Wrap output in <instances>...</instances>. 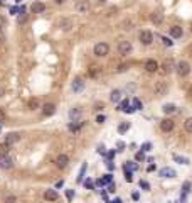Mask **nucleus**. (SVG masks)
<instances>
[{
  "instance_id": "1",
  "label": "nucleus",
  "mask_w": 192,
  "mask_h": 203,
  "mask_svg": "<svg viewBox=\"0 0 192 203\" xmlns=\"http://www.w3.org/2000/svg\"><path fill=\"white\" fill-rule=\"evenodd\" d=\"M93 51H94V54L98 56V58H103V56H106L108 53H110V46H108L106 43H98L94 46Z\"/></svg>"
},
{
  "instance_id": "2",
  "label": "nucleus",
  "mask_w": 192,
  "mask_h": 203,
  "mask_svg": "<svg viewBox=\"0 0 192 203\" xmlns=\"http://www.w3.org/2000/svg\"><path fill=\"white\" fill-rule=\"evenodd\" d=\"M167 90H169V86H167L165 81H157L155 86H153V95L155 97H164L167 93Z\"/></svg>"
},
{
  "instance_id": "3",
  "label": "nucleus",
  "mask_w": 192,
  "mask_h": 203,
  "mask_svg": "<svg viewBox=\"0 0 192 203\" xmlns=\"http://www.w3.org/2000/svg\"><path fill=\"white\" fill-rule=\"evenodd\" d=\"M138 37H140V43L145 44V46H150L153 43V34L150 31H142Z\"/></svg>"
},
{
  "instance_id": "4",
  "label": "nucleus",
  "mask_w": 192,
  "mask_h": 203,
  "mask_svg": "<svg viewBox=\"0 0 192 203\" xmlns=\"http://www.w3.org/2000/svg\"><path fill=\"white\" fill-rule=\"evenodd\" d=\"M132 49H133V46H132L130 41H122V43L118 44V51H120V54H123V56L130 54Z\"/></svg>"
},
{
  "instance_id": "5",
  "label": "nucleus",
  "mask_w": 192,
  "mask_h": 203,
  "mask_svg": "<svg viewBox=\"0 0 192 203\" xmlns=\"http://www.w3.org/2000/svg\"><path fill=\"white\" fill-rule=\"evenodd\" d=\"M177 73L180 74V76H187V74L190 73V66L187 61H180V63H177Z\"/></svg>"
},
{
  "instance_id": "6",
  "label": "nucleus",
  "mask_w": 192,
  "mask_h": 203,
  "mask_svg": "<svg viewBox=\"0 0 192 203\" xmlns=\"http://www.w3.org/2000/svg\"><path fill=\"white\" fill-rule=\"evenodd\" d=\"M12 166H14V161H12V157L9 154L0 156V168L2 169H10Z\"/></svg>"
},
{
  "instance_id": "7",
  "label": "nucleus",
  "mask_w": 192,
  "mask_h": 203,
  "mask_svg": "<svg viewBox=\"0 0 192 203\" xmlns=\"http://www.w3.org/2000/svg\"><path fill=\"white\" fill-rule=\"evenodd\" d=\"M74 9H76L78 12H81V14H84V12L89 10V2H88V0H76Z\"/></svg>"
},
{
  "instance_id": "8",
  "label": "nucleus",
  "mask_w": 192,
  "mask_h": 203,
  "mask_svg": "<svg viewBox=\"0 0 192 203\" xmlns=\"http://www.w3.org/2000/svg\"><path fill=\"white\" fill-rule=\"evenodd\" d=\"M158 68H160V66H158V63L155 59H147L145 61V69H147L148 73H155V71H158Z\"/></svg>"
},
{
  "instance_id": "9",
  "label": "nucleus",
  "mask_w": 192,
  "mask_h": 203,
  "mask_svg": "<svg viewBox=\"0 0 192 203\" xmlns=\"http://www.w3.org/2000/svg\"><path fill=\"white\" fill-rule=\"evenodd\" d=\"M68 163H69V157L66 156V154H59V156H57V159H56V166L59 168V169H64L66 166H68Z\"/></svg>"
},
{
  "instance_id": "10",
  "label": "nucleus",
  "mask_w": 192,
  "mask_h": 203,
  "mask_svg": "<svg viewBox=\"0 0 192 203\" xmlns=\"http://www.w3.org/2000/svg\"><path fill=\"white\" fill-rule=\"evenodd\" d=\"M160 129L164 130V132H170L174 129V120L172 119H164L160 122Z\"/></svg>"
},
{
  "instance_id": "11",
  "label": "nucleus",
  "mask_w": 192,
  "mask_h": 203,
  "mask_svg": "<svg viewBox=\"0 0 192 203\" xmlns=\"http://www.w3.org/2000/svg\"><path fill=\"white\" fill-rule=\"evenodd\" d=\"M54 112H56V105H54V103H46V105L42 107V114L46 115V117L54 115Z\"/></svg>"
},
{
  "instance_id": "12",
  "label": "nucleus",
  "mask_w": 192,
  "mask_h": 203,
  "mask_svg": "<svg viewBox=\"0 0 192 203\" xmlns=\"http://www.w3.org/2000/svg\"><path fill=\"white\" fill-rule=\"evenodd\" d=\"M19 139H20L19 134H15V132H10V134L5 135V144H7V146H12V144H15Z\"/></svg>"
},
{
  "instance_id": "13",
  "label": "nucleus",
  "mask_w": 192,
  "mask_h": 203,
  "mask_svg": "<svg viewBox=\"0 0 192 203\" xmlns=\"http://www.w3.org/2000/svg\"><path fill=\"white\" fill-rule=\"evenodd\" d=\"M44 198L47 201H56L57 200V191H56V190H46V191H44Z\"/></svg>"
},
{
  "instance_id": "14",
  "label": "nucleus",
  "mask_w": 192,
  "mask_h": 203,
  "mask_svg": "<svg viewBox=\"0 0 192 203\" xmlns=\"http://www.w3.org/2000/svg\"><path fill=\"white\" fill-rule=\"evenodd\" d=\"M71 88H73V92H81V90L84 88V81H83L81 78H76V80L73 81V85H71Z\"/></svg>"
},
{
  "instance_id": "15",
  "label": "nucleus",
  "mask_w": 192,
  "mask_h": 203,
  "mask_svg": "<svg viewBox=\"0 0 192 203\" xmlns=\"http://www.w3.org/2000/svg\"><path fill=\"white\" fill-rule=\"evenodd\" d=\"M150 20H152L153 24H162L164 14H162V12H152V14H150Z\"/></svg>"
},
{
  "instance_id": "16",
  "label": "nucleus",
  "mask_w": 192,
  "mask_h": 203,
  "mask_svg": "<svg viewBox=\"0 0 192 203\" xmlns=\"http://www.w3.org/2000/svg\"><path fill=\"white\" fill-rule=\"evenodd\" d=\"M118 110H122V112H128V114H132V112H135V109H133V107L130 105V102H128V100H123L122 103H120Z\"/></svg>"
},
{
  "instance_id": "17",
  "label": "nucleus",
  "mask_w": 192,
  "mask_h": 203,
  "mask_svg": "<svg viewBox=\"0 0 192 203\" xmlns=\"http://www.w3.org/2000/svg\"><path fill=\"white\" fill-rule=\"evenodd\" d=\"M31 9H32V12H34V14H42V12L46 10V5H44L42 2H34Z\"/></svg>"
},
{
  "instance_id": "18",
  "label": "nucleus",
  "mask_w": 192,
  "mask_h": 203,
  "mask_svg": "<svg viewBox=\"0 0 192 203\" xmlns=\"http://www.w3.org/2000/svg\"><path fill=\"white\" fill-rule=\"evenodd\" d=\"M79 117H81V109H79V107H74V109L69 110V119L73 120V122H76Z\"/></svg>"
},
{
  "instance_id": "19",
  "label": "nucleus",
  "mask_w": 192,
  "mask_h": 203,
  "mask_svg": "<svg viewBox=\"0 0 192 203\" xmlns=\"http://www.w3.org/2000/svg\"><path fill=\"white\" fill-rule=\"evenodd\" d=\"M174 71V61H165L164 64H162V73L164 74H169V73H172Z\"/></svg>"
},
{
  "instance_id": "20",
  "label": "nucleus",
  "mask_w": 192,
  "mask_h": 203,
  "mask_svg": "<svg viewBox=\"0 0 192 203\" xmlns=\"http://www.w3.org/2000/svg\"><path fill=\"white\" fill-rule=\"evenodd\" d=\"M59 27L62 29V31H69V29L71 27H73V20H71V19H61L59 20Z\"/></svg>"
},
{
  "instance_id": "21",
  "label": "nucleus",
  "mask_w": 192,
  "mask_h": 203,
  "mask_svg": "<svg viewBox=\"0 0 192 203\" xmlns=\"http://www.w3.org/2000/svg\"><path fill=\"white\" fill-rule=\"evenodd\" d=\"M99 73H101V68H99V66H96V64H91L89 68H88V74H89L91 78H96Z\"/></svg>"
},
{
  "instance_id": "22",
  "label": "nucleus",
  "mask_w": 192,
  "mask_h": 203,
  "mask_svg": "<svg viewBox=\"0 0 192 203\" xmlns=\"http://www.w3.org/2000/svg\"><path fill=\"white\" fill-rule=\"evenodd\" d=\"M160 176L162 178H175V171L172 168H164V169H160Z\"/></svg>"
},
{
  "instance_id": "23",
  "label": "nucleus",
  "mask_w": 192,
  "mask_h": 203,
  "mask_svg": "<svg viewBox=\"0 0 192 203\" xmlns=\"http://www.w3.org/2000/svg\"><path fill=\"white\" fill-rule=\"evenodd\" d=\"M170 36L175 37V39H179V37H182V27H179V26H174V27H170Z\"/></svg>"
},
{
  "instance_id": "24",
  "label": "nucleus",
  "mask_w": 192,
  "mask_h": 203,
  "mask_svg": "<svg viewBox=\"0 0 192 203\" xmlns=\"http://www.w3.org/2000/svg\"><path fill=\"white\" fill-rule=\"evenodd\" d=\"M27 109L29 110H37L39 109V100H37V98H31V100L27 102Z\"/></svg>"
},
{
  "instance_id": "25",
  "label": "nucleus",
  "mask_w": 192,
  "mask_h": 203,
  "mask_svg": "<svg viewBox=\"0 0 192 203\" xmlns=\"http://www.w3.org/2000/svg\"><path fill=\"white\" fill-rule=\"evenodd\" d=\"M162 110H164V114H167V115H170V114H174V112H177L175 105H172V103H165Z\"/></svg>"
},
{
  "instance_id": "26",
  "label": "nucleus",
  "mask_w": 192,
  "mask_h": 203,
  "mask_svg": "<svg viewBox=\"0 0 192 203\" xmlns=\"http://www.w3.org/2000/svg\"><path fill=\"white\" fill-rule=\"evenodd\" d=\"M110 98H111V102H120L122 100V92H120V90H113L111 95H110Z\"/></svg>"
},
{
  "instance_id": "27",
  "label": "nucleus",
  "mask_w": 192,
  "mask_h": 203,
  "mask_svg": "<svg viewBox=\"0 0 192 203\" xmlns=\"http://www.w3.org/2000/svg\"><path fill=\"white\" fill-rule=\"evenodd\" d=\"M27 20V14H26V10H24V7H20V14H19V17H17V22L19 24H24Z\"/></svg>"
},
{
  "instance_id": "28",
  "label": "nucleus",
  "mask_w": 192,
  "mask_h": 203,
  "mask_svg": "<svg viewBox=\"0 0 192 203\" xmlns=\"http://www.w3.org/2000/svg\"><path fill=\"white\" fill-rule=\"evenodd\" d=\"M9 151H10V146H7L5 142H2V144H0V156L9 154Z\"/></svg>"
},
{
  "instance_id": "29",
  "label": "nucleus",
  "mask_w": 192,
  "mask_h": 203,
  "mask_svg": "<svg viewBox=\"0 0 192 203\" xmlns=\"http://www.w3.org/2000/svg\"><path fill=\"white\" fill-rule=\"evenodd\" d=\"M83 125H84L83 122H79V124H69V130H71V132H78Z\"/></svg>"
},
{
  "instance_id": "30",
  "label": "nucleus",
  "mask_w": 192,
  "mask_h": 203,
  "mask_svg": "<svg viewBox=\"0 0 192 203\" xmlns=\"http://www.w3.org/2000/svg\"><path fill=\"white\" fill-rule=\"evenodd\" d=\"M108 183H111V175H106L103 180H98V185L99 186H103V185H108Z\"/></svg>"
},
{
  "instance_id": "31",
  "label": "nucleus",
  "mask_w": 192,
  "mask_h": 203,
  "mask_svg": "<svg viewBox=\"0 0 192 203\" xmlns=\"http://www.w3.org/2000/svg\"><path fill=\"white\" fill-rule=\"evenodd\" d=\"M128 129H130V124H128V122H123V124H120L118 132H120V134H123V132H127Z\"/></svg>"
},
{
  "instance_id": "32",
  "label": "nucleus",
  "mask_w": 192,
  "mask_h": 203,
  "mask_svg": "<svg viewBox=\"0 0 192 203\" xmlns=\"http://www.w3.org/2000/svg\"><path fill=\"white\" fill-rule=\"evenodd\" d=\"M174 159L177 161V163H180V164H189V159H187V157H180V156L174 154Z\"/></svg>"
},
{
  "instance_id": "33",
  "label": "nucleus",
  "mask_w": 192,
  "mask_h": 203,
  "mask_svg": "<svg viewBox=\"0 0 192 203\" xmlns=\"http://www.w3.org/2000/svg\"><path fill=\"white\" fill-rule=\"evenodd\" d=\"M184 127H185V130H187V132H192V117H190V119H187L185 122H184Z\"/></svg>"
},
{
  "instance_id": "34",
  "label": "nucleus",
  "mask_w": 192,
  "mask_h": 203,
  "mask_svg": "<svg viewBox=\"0 0 192 203\" xmlns=\"http://www.w3.org/2000/svg\"><path fill=\"white\" fill-rule=\"evenodd\" d=\"M122 26H123L125 31H132V29H133V22H132V20H125Z\"/></svg>"
},
{
  "instance_id": "35",
  "label": "nucleus",
  "mask_w": 192,
  "mask_h": 203,
  "mask_svg": "<svg viewBox=\"0 0 192 203\" xmlns=\"http://www.w3.org/2000/svg\"><path fill=\"white\" fill-rule=\"evenodd\" d=\"M128 69V64H120L118 68H115V73H125Z\"/></svg>"
},
{
  "instance_id": "36",
  "label": "nucleus",
  "mask_w": 192,
  "mask_h": 203,
  "mask_svg": "<svg viewBox=\"0 0 192 203\" xmlns=\"http://www.w3.org/2000/svg\"><path fill=\"white\" fill-rule=\"evenodd\" d=\"M137 164L135 163H127V166H125V169H127V171H137Z\"/></svg>"
},
{
  "instance_id": "37",
  "label": "nucleus",
  "mask_w": 192,
  "mask_h": 203,
  "mask_svg": "<svg viewBox=\"0 0 192 203\" xmlns=\"http://www.w3.org/2000/svg\"><path fill=\"white\" fill-rule=\"evenodd\" d=\"M133 109H135V110L142 109V102L138 100V98H133Z\"/></svg>"
},
{
  "instance_id": "38",
  "label": "nucleus",
  "mask_w": 192,
  "mask_h": 203,
  "mask_svg": "<svg viewBox=\"0 0 192 203\" xmlns=\"http://www.w3.org/2000/svg\"><path fill=\"white\" fill-rule=\"evenodd\" d=\"M17 201V198L14 196V195H9V196H5V203H15Z\"/></svg>"
},
{
  "instance_id": "39",
  "label": "nucleus",
  "mask_w": 192,
  "mask_h": 203,
  "mask_svg": "<svg viewBox=\"0 0 192 203\" xmlns=\"http://www.w3.org/2000/svg\"><path fill=\"white\" fill-rule=\"evenodd\" d=\"M125 180H127L128 183H132V180H133V178H132V171H127V169H125Z\"/></svg>"
},
{
  "instance_id": "40",
  "label": "nucleus",
  "mask_w": 192,
  "mask_h": 203,
  "mask_svg": "<svg viewBox=\"0 0 192 203\" xmlns=\"http://www.w3.org/2000/svg\"><path fill=\"white\" fill-rule=\"evenodd\" d=\"M3 27H7V20H5V17L0 15V29H3Z\"/></svg>"
},
{
  "instance_id": "41",
  "label": "nucleus",
  "mask_w": 192,
  "mask_h": 203,
  "mask_svg": "<svg viewBox=\"0 0 192 203\" xmlns=\"http://www.w3.org/2000/svg\"><path fill=\"white\" fill-rule=\"evenodd\" d=\"M135 159H137V161H143V159H145V156H143V152H142V151H140V152H137V156H135Z\"/></svg>"
},
{
  "instance_id": "42",
  "label": "nucleus",
  "mask_w": 192,
  "mask_h": 203,
  "mask_svg": "<svg viewBox=\"0 0 192 203\" xmlns=\"http://www.w3.org/2000/svg\"><path fill=\"white\" fill-rule=\"evenodd\" d=\"M140 188H143V190H150V185L147 183V181H140Z\"/></svg>"
},
{
  "instance_id": "43",
  "label": "nucleus",
  "mask_w": 192,
  "mask_h": 203,
  "mask_svg": "<svg viewBox=\"0 0 192 203\" xmlns=\"http://www.w3.org/2000/svg\"><path fill=\"white\" fill-rule=\"evenodd\" d=\"M162 41H164V44H165V46H172V44H174L172 41L169 39V37H162Z\"/></svg>"
},
{
  "instance_id": "44",
  "label": "nucleus",
  "mask_w": 192,
  "mask_h": 203,
  "mask_svg": "<svg viewBox=\"0 0 192 203\" xmlns=\"http://www.w3.org/2000/svg\"><path fill=\"white\" fill-rule=\"evenodd\" d=\"M96 122H98V124H103V122H105V115H98V119H96Z\"/></svg>"
},
{
  "instance_id": "45",
  "label": "nucleus",
  "mask_w": 192,
  "mask_h": 203,
  "mask_svg": "<svg viewBox=\"0 0 192 203\" xmlns=\"http://www.w3.org/2000/svg\"><path fill=\"white\" fill-rule=\"evenodd\" d=\"M5 120V114H3V110H0V124Z\"/></svg>"
},
{
  "instance_id": "46",
  "label": "nucleus",
  "mask_w": 192,
  "mask_h": 203,
  "mask_svg": "<svg viewBox=\"0 0 192 203\" xmlns=\"http://www.w3.org/2000/svg\"><path fill=\"white\" fill-rule=\"evenodd\" d=\"M150 147H152V146L147 142V144H143V147H142V149H143V151H150Z\"/></svg>"
},
{
  "instance_id": "47",
  "label": "nucleus",
  "mask_w": 192,
  "mask_h": 203,
  "mask_svg": "<svg viewBox=\"0 0 192 203\" xmlns=\"http://www.w3.org/2000/svg\"><path fill=\"white\" fill-rule=\"evenodd\" d=\"M54 2H56V3H64L66 0H54Z\"/></svg>"
},
{
  "instance_id": "48",
  "label": "nucleus",
  "mask_w": 192,
  "mask_h": 203,
  "mask_svg": "<svg viewBox=\"0 0 192 203\" xmlns=\"http://www.w3.org/2000/svg\"><path fill=\"white\" fill-rule=\"evenodd\" d=\"M111 203H122V201H120L118 198H116V200H113V201H111Z\"/></svg>"
},
{
  "instance_id": "49",
  "label": "nucleus",
  "mask_w": 192,
  "mask_h": 203,
  "mask_svg": "<svg viewBox=\"0 0 192 203\" xmlns=\"http://www.w3.org/2000/svg\"><path fill=\"white\" fill-rule=\"evenodd\" d=\"M2 43H3V36L0 34V44H2Z\"/></svg>"
},
{
  "instance_id": "50",
  "label": "nucleus",
  "mask_w": 192,
  "mask_h": 203,
  "mask_svg": "<svg viewBox=\"0 0 192 203\" xmlns=\"http://www.w3.org/2000/svg\"><path fill=\"white\" fill-rule=\"evenodd\" d=\"M106 2V0H98V3H105Z\"/></svg>"
},
{
  "instance_id": "51",
  "label": "nucleus",
  "mask_w": 192,
  "mask_h": 203,
  "mask_svg": "<svg viewBox=\"0 0 192 203\" xmlns=\"http://www.w3.org/2000/svg\"><path fill=\"white\" fill-rule=\"evenodd\" d=\"M0 3H5V0H0Z\"/></svg>"
},
{
  "instance_id": "52",
  "label": "nucleus",
  "mask_w": 192,
  "mask_h": 203,
  "mask_svg": "<svg viewBox=\"0 0 192 203\" xmlns=\"http://www.w3.org/2000/svg\"><path fill=\"white\" fill-rule=\"evenodd\" d=\"M190 97H192V90H190Z\"/></svg>"
},
{
  "instance_id": "53",
  "label": "nucleus",
  "mask_w": 192,
  "mask_h": 203,
  "mask_svg": "<svg viewBox=\"0 0 192 203\" xmlns=\"http://www.w3.org/2000/svg\"><path fill=\"white\" fill-rule=\"evenodd\" d=\"M17 2H22V0H17Z\"/></svg>"
}]
</instances>
